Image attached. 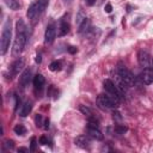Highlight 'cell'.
Segmentation results:
<instances>
[{"mask_svg": "<svg viewBox=\"0 0 153 153\" xmlns=\"http://www.w3.org/2000/svg\"><path fill=\"white\" fill-rule=\"evenodd\" d=\"M11 36H12V27H11V19H7L4 23L2 32H1V39H0V53L1 55H5L10 48L11 43Z\"/></svg>", "mask_w": 153, "mask_h": 153, "instance_id": "1", "label": "cell"}, {"mask_svg": "<svg viewBox=\"0 0 153 153\" xmlns=\"http://www.w3.org/2000/svg\"><path fill=\"white\" fill-rule=\"evenodd\" d=\"M27 41V31H19L16 32V38L13 42V47H12V56L13 57H18L22 51L24 50V47L26 44Z\"/></svg>", "mask_w": 153, "mask_h": 153, "instance_id": "2", "label": "cell"}, {"mask_svg": "<svg viewBox=\"0 0 153 153\" xmlns=\"http://www.w3.org/2000/svg\"><path fill=\"white\" fill-rule=\"evenodd\" d=\"M117 73L120 74V76H121V79L126 82V85L128 86V87H130V86H133L134 85V82H135V78H134V75H133V73L123 65V63H118V67H117Z\"/></svg>", "mask_w": 153, "mask_h": 153, "instance_id": "3", "label": "cell"}, {"mask_svg": "<svg viewBox=\"0 0 153 153\" xmlns=\"http://www.w3.org/2000/svg\"><path fill=\"white\" fill-rule=\"evenodd\" d=\"M97 102L102 106L108 108V109H116L120 105V103L112 96H110L109 93H102V94H99L98 98H97Z\"/></svg>", "mask_w": 153, "mask_h": 153, "instance_id": "4", "label": "cell"}, {"mask_svg": "<svg viewBox=\"0 0 153 153\" xmlns=\"http://www.w3.org/2000/svg\"><path fill=\"white\" fill-rule=\"evenodd\" d=\"M104 88H105V91L110 94V96H112L118 103L121 102V99L123 98V94L118 91V88L116 87V85H115V82L112 81V80H110V79H105L104 80Z\"/></svg>", "mask_w": 153, "mask_h": 153, "instance_id": "5", "label": "cell"}, {"mask_svg": "<svg viewBox=\"0 0 153 153\" xmlns=\"http://www.w3.org/2000/svg\"><path fill=\"white\" fill-rule=\"evenodd\" d=\"M137 61H139V65L142 68H148V67L152 66V57H151V55H149V53L147 50H143V49L139 50Z\"/></svg>", "mask_w": 153, "mask_h": 153, "instance_id": "6", "label": "cell"}, {"mask_svg": "<svg viewBox=\"0 0 153 153\" xmlns=\"http://www.w3.org/2000/svg\"><path fill=\"white\" fill-rule=\"evenodd\" d=\"M41 13H42V12H41V10H39V6H38V4H37V1H36V2H33V4L30 5L26 16H27V18L31 20L32 24H36V22L38 20Z\"/></svg>", "mask_w": 153, "mask_h": 153, "instance_id": "7", "label": "cell"}, {"mask_svg": "<svg viewBox=\"0 0 153 153\" xmlns=\"http://www.w3.org/2000/svg\"><path fill=\"white\" fill-rule=\"evenodd\" d=\"M24 65H25V60L23 57H19V59L14 60L12 62V65L10 66V79H12L13 76H16L23 69Z\"/></svg>", "mask_w": 153, "mask_h": 153, "instance_id": "8", "label": "cell"}, {"mask_svg": "<svg viewBox=\"0 0 153 153\" xmlns=\"http://www.w3.org/2000/svg\"><path fill=\"white\" fill-rule=\"evenodd\" d=\"M55 37H56V26H55V24L51 23L47 26V30L44 33V43L51 44L55 41Z\"/></svg>", "mask_w": 153, "mask_h": 153, "instance_id": "9", "label": "cell"}, {"mask_svg": "<svg viewBox=\"0 0 153 153\" xmlns=\"http://www.w3.org/2000/svg\"><path fill=\"white\" fill-rule=\"evenodd\" d=\"M140 80L145 85L153 84V68L152 67L143 68L142 72H141V74H140Z\"/></svg>", "mask_w": 153, "mask_h": 153, "instance_id": "10", "label": "cell"}, {"mask_svg": "<svg viewBox=\"0 0 153 153\" xmlns=\"http://www.w3.org/2000/svg\"><path fill=\"white\" fill-rule=\"evenodd\" d=\"M30 80H31V69L30 68H25L23 71V73L20 74V76H19V86H20V88H25L29 85Z\"/></svg>", "mask_w": 153, "mask_h": 153, "instance_id": "11", "label": "cell"}, {"mask_svg": "<svg viewBox=\"0 0 153 153\" xmlns=\"http://www.w3.org/2000/svg\"><path fill=\"white\" fill-rule=\"evenodd\" d=\"M74 143L81 148H88L91 146V139L86 135H79L74 139Z\"/></svg>", "mask_w": 153, "mask_h": 153, "instance_id": "12", "label": "cell"}, {"mask_svg": "<svg viewBox=\"0 0 153 153\" xmlns=\"http://www.w3.org/2000/svg\"><path fill=\"white\" fill-rule=\"evenodd\" d=\"M87 134H88L90 137H92L97 141H102L104 139L103 133L98 128H94V127H87Z\"/></svg>", "mask_w": 153, "mask_h": 153, "instance_id": "13", "label": "cell"}, {"mask_svg": "<svg viewBox=\"0 0 153 153\" xmlns=\"http://www.w3.org/2000/svg\"><path fill=\"white\" fill-rule=\"evenodd\" d=\"M44 84H45V79H44V76L42 75V74H37V75H35V78H33V86H35V90L37 91H42L43 90V86H44Z\"/></svg>", "mask_w": 153, "mask_h": 153, "instance_id": "14", "label": "cell"}, {"mask_svg": "<svg viewBox=\"0 0 153 153\" xmlns=\"http://www.w3.org/2000/svg\"><path fill=\"white\" fill-rule=\"evenodd\" d=\"M69 32V24H68V22H66L63 18L61 19V22H60V26H59V29H57V35L59 36H65V35H67Z\"/></svg>", "mask_w": 153, "mask_h": 153, "instance_id": "15", "label": "cell"}, {"mask_svg": "<svg viewBox=\"0 0 153 153\" xmlns=\"http://www.w3.org/2000/svg\"><path fill=\"white\" fill-rule=\"evenodd\" d=\"M31 110H32V104H31V102H25V103L22 105L20 110H19V116H20V117H26V116L31 112Z\"/></svg>", "mask_w": 153, "mask_h": 153, "instance_id": "16", "label": "cell"}, {"mask_svg": "<svg viewBox=\"0 0 153 153\" xmlns=\"http://www.w3.org/2000/svg\"><path fill=\"white\" fill-rule=\"evenodd\" d=\"M88 30H90V19L88 18H85L78 25V31H79V33H84V32H87Z\"/></svg>", "mask_w": 153, "mask_h": 153, "instance_id": "17", "label": "cell"}, {"mask_svg": "<svg viewBox=\"0 0 153 153\" xmlns=\"http://www.w3.org/2000/svg\"><path fill=\"white\" fill-rule=\"evenodd\" d=\"M4 1H5L6 6H7L8 8L13 10V11H17V10H19V7H20L19 0H4Z\"/></svg>", "mask_w": 153, "mask_h": 153, "instance_id": "18", "label": "cell"}, {"mask_svg": "<svg viewBox=\"0 0 153 153\" xmlns=\"http://www.w3.org/2000/svg\"><path fill=\"white\" fill-rule=\"evenodd\" d=\"M79 110L82 112V115H85L87 118H90V117H93L94 116V114H93V111H92V109L91 108H88V106H86V105H79Z\"/></svg>", "mask_w": 153, "mask_h": 153, "instance_id": "19", "label": "cell"}, {"mask_svg": "<svg viewBox=\"0 0 153 153\" xmlns=\"http://www.w3.org/2000/svg\"><path fill=\"white\" fill-rule=\"evenodd\" d=\"M49 69L51 72H59L62 69V63L61 61H53L50 65H49Z\"/></svg>", "mask_w": 153, "mask_h": 153, "instance_id": "20", "label": "cell"}, {"mask_svg": "<svg viewBox=\"0 0 153 153\" xmlns=\"http://www.w3.org/2000/svg\"><path fill=\"white\" fill-rule=\"evenodd\" d=\"M13 130H14V133H16L17 135H24V134H26V128H25L23 124H17V126L13 128Z\"/></svg>", "mask_w": 153, "mask_h": 153, "instance_id": "21", "label": "cell"}, {"mask_svg": "<svg viewBox=\"0 0 153 153\" xmlns=\"http://www.w3.org/2000/svg\"><path fill=\"white\" fill-rule=\"evenodd\" d=\"M127 130H128V128H127L126 126H123V124H117V126L115 127V131H116V134H120V135L124 134Z\"/></svg>", "mask_w": 153, "mask_h": 153, "instance_id": "22", "label": "cell"}, {"mask_svg": "<svg viewBox=\"0 0 153 153\" xmlns=\"http://www.w3.org/2000/svg\"><path fill=\"white\" fill-rule=\"evenodd\" d=\"M37 4H38V6H39V10H41V12H43V11L45 10V7L48 6V4H49V0H37Z\"/></svg>", "mask_w": 153, "mask_h": 153, "instance_id": "23", "label": "cell"}, {"mask_svg": "<svg viewBox=\"0 0 153 153\" xmlns=\"http://www.w3.org/2000/svg\"><path fill=\"white\" fill-rule=\"evenodd\" d=\"M4 145H5L6 148H10V149H12V148L14 147L13 140H5V141H4Z\"/></svg>", "mask_w": 153, "mask_h": 153, "instance_id": "24", "label": "cell"}, {"mask_svg": "<svg viewBox=\"0 0 153 153\" xmlns=\"http://www.w3.org/2000/svg\"><path fill=\"white\" fill-rule=\"evenodd\" d=\"M36 145H37V142H36V137H31V145H30V152H35V149H36Z\"/></svg>", "mask_w": 153, "mask_h": 153, "instance_id": "25", "label": "cell"}, {"mask_svg": "<svg viewBox=\"0 0 153 153\" xmlns=\"http://www.w3.org/2000/svg\"><path fill=\"white\" fill-rule=\"evenodd\" d=\"M35 122H36V126L37 127H42V116L41 115H36Z\"/></svg>", "mask_w": 153, "mask_h": 153, "instance_id": "26", "label": "cell"}, {"mask_svg": "<svg viewBox=\"0 0 153 153\" xmlns=\"http://www.w3.org/2000/svg\"><path fill=\"white\" fill-rule=\"evenodd\" d=\"M39 143H41V145H48V143H49V140H48L45 136H41V137H39Z\"/></svg>", "mask_w": 153, "mask_h": 153, "instance_id": "27", "label": "cell"}, {"mask_svg": "<svg viewBox=\"0 0 153 153\" xmlns=\"http://www.w3.org/2000/svg\"><path fill=\"white\" fill-rule=\"evenodd\" d=\"M104 11H105L106 13H110V12L112 11V6H111V4H106L105 7H104Z\"/></svg>", "mask_w": 153, "mask_h": 153, "instance_id": "28", "label": "cell"}, {"mask_svg": "<svg viewBox=\"0 0 153 153\" xmlns=\"http://www.w3.org/2000/svg\"><path fill=\"white\" fill-rule=\"evenodd\" d=\"M67 50H68V53H71V54H75V53L78 51V49H76L75 47H69Z\"/></svg>", "mask_w": 153, "mask_h": 153, "instance_id": "29", "label": "cell"}, {"mask_svg": "<svg viewBox=\"0 0 153 153\" xmlns=\"http://www.w3.org/2000/svg\"><path fill=\"white\" fill-rule=\"evenodd\" d=\"M94 1H96V0H85V2H86L87 5H93Z\"/></svg>", "mask_w": 153, "mask_h": 153, "instance_id": "30", "label": "cell"}, {"mask_svg": "<svg viewBox=\"0 0 153 153\" xmlns=\"http://www.w3.org/2000/svg\"><path fill=\"white\" fill-rule=\"evenodd\" d=\"M36 62L37 63H41V55L39 54H37V56H36Z\"/></svg>", "mask_w": 153, "mask_h": 153, "instance_id": "31", "label": "cell"}, {"mask_svg": "<svg viewBox=\"0 0 153 153\" xmlns=\"http://www.w3.org/2000/svg\"><path fill=\"white\" fill-rule=\"evenodd\" d=\"M44 124H45V126H44V128H45V129H48V128H49V120H45V121H44Z\"/></svg>", "mask_w": 153, "mask_h": 153, "instance_id": "32", "label": "cell"}, {"mask_svg": "<svg viewBox=\"0 0 153 153\" xmlns=\"http://www.w3.org/2000/svg\"><path fill=\"white\" fill-rule=\"evenodd\" d=\"M29 149L27 148H24V147H20V148H18V152H27Z\"/></svg>", "mask_w": 153, "mask_h": 153, "instance_id": "33", "label": "cell"}, {"mask_svg": "<svg viewBox=\"0 0 153 153\" xmlns=\"http://www.w3.org/2000/svg\"><path fill=\"white\" fill-rule=\"evenodd\" d=\"M152 67H153V57H152Z\"/></svg>", "mask_w": 153, "mask_h": 153, "instance_id": "34", "label": "cell"}]
</instances>
